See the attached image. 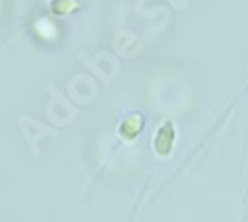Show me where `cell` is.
<instances>
[{
    "label": "cell",
    "instance_id": "6da1fadb",
    "mask_svg": "<svg viewBox=\"0 0 248 222\" xmlns=\"http://www.w3.org/2000/svg\"><path fill=\"white\" fill-rule=\"evenodd\" d=\"M173 139H175V133H173V127L171 123H165L161 127V131L157 133V139H155V147L161 155H167L173 147Z\"/></svg>",
    "mask_w": 248,
    "mask_h": 222
}]
</instances>
